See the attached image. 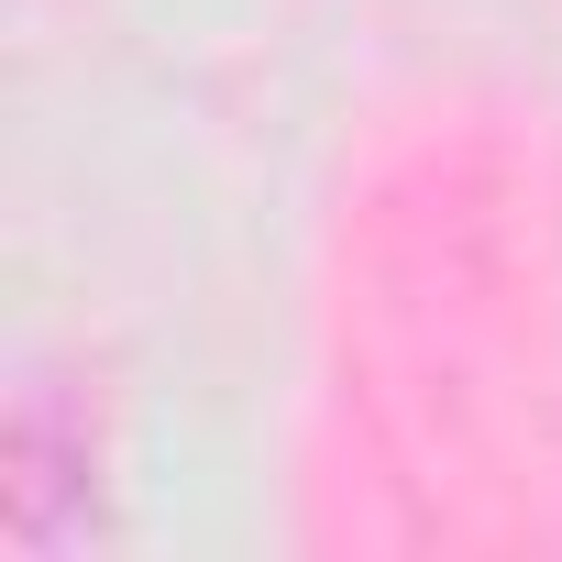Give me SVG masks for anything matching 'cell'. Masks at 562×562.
I'll return each instance as SVG.
<instances>
[{"instance_id":"6da1fadb","label":"cell","mask_w":562,"mask_h":562,"mask_svg":"<svg viewBox=\"0 0 562 562\" xmlns=\"http://www.w3.org/2000/svg\"><path fill=\"white\" fill-rule=\"evenodd\" d=\"M0 496H12V540L23 551H67L89 518H100V441H89V408H67L56 375H34L12 397V430H0Z\"/></svg>"}]
</instances>
